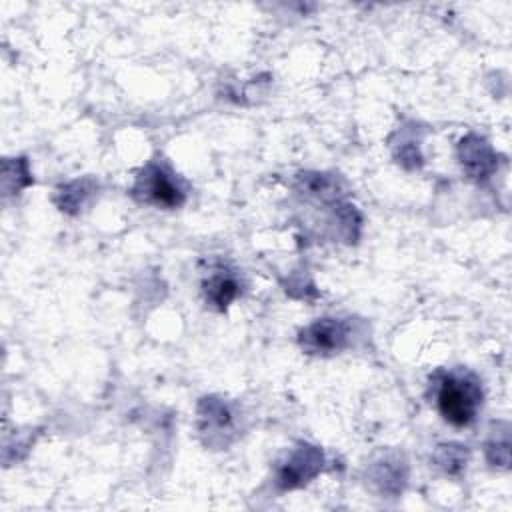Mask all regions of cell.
<instances>
[{"label": "cell", "instance_id": "1", "mask_svg": "<svg viewBox=\"0 0 512 512\" xmlns=\"http://www.w3.org/2000/svg\"><path fill=\"white\" fill-rule=\"evenodd\" d=\"M482 406V388L472 374L448 372L436 384V408L452 426H470Z\"/></svg>", "mask_w": 512, "mask_h": 512}, {"label": "cell", "instance_id": "2", "mask_svg": "<svg viewBox=\"0 0 512 512\" xmlns=\"http://www.w3.org/2000/svg\"><path fill=\"white\" fill-rule=\"evenodd\" d=\"M136 192L150 204L162 208H176L184 202V190L172 172L158 164H150L144 174L138 178Z\"/></svg>", "mask_w": 512, "mask_h": 512}, {"label": "cell", "instance_id": "3", "mask_svg": "<svg viewBox=\"0 0 512 512\" xmlns=\"http://www.w3.org/2000/svg\"><path fill=\"white\" fill-rule=\"evenodd\" d=\"M348 340V328L344 322L334 320V318H324L308 328L302 330L300 334V344L312 354H332L344 348Z\"/></svg>", "mask_w": 512, "mask_h": 512}, {"label": "cell", "instance_id": "4", "mask_svg": "<svg viewBox=\"0 0 512 512\" xmlns=\"http://www.w3.org/2000/svg\"><path fill=\"white\" fill-rule=\"evenodd\" d=\"M320 466H322L320 450H316L312 446H302L280 466L276 482L284 490L302 486L320 470Z\"/></svg>", "mask_w": 512, "mask_h": 512}, {"label": "cell", "instance_id": "5", "mask_svg": "<svg viewBox=\"0 0 512 512\" xmlns=\"http://www.w3.org/2000/svg\"><path fill=\"white\" fill-rule=\"evenodd\" d=\"M460 158H462V168L470 174V178H478V180L488 178V174L496 166L494 152L478 136H470V138L462 140Z\"/></svg>", "mask_w": 512, "mask_h": 512}, {"label": "cell", "instance_id": "6", "mask_svg": "<svg viewBox=\"0 0 512 512\" xmlns=\"http://www.w3.org/2000/svg\"><path fill=\"white\" fill-rule=\"evenodd\" d=\"M204 294H206V302L222 310L236 298L238 284L228 274H214L204 282Z\"/></svg>", "mask_w": 512, "mask_h": 512}]
</instances>
